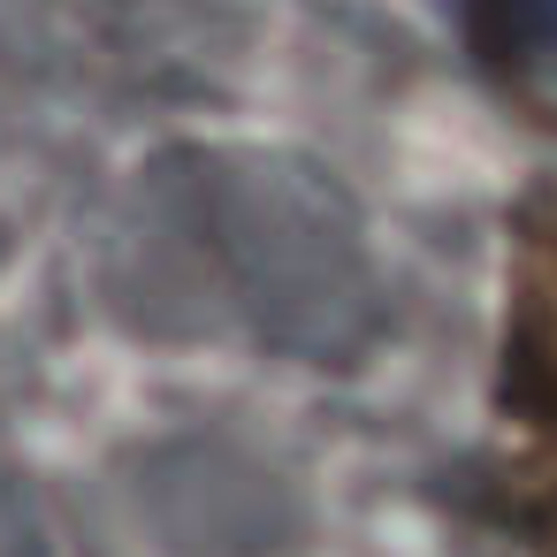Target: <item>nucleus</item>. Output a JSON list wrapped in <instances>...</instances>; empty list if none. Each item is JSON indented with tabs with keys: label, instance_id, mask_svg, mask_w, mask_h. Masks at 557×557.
<instances>
[{
	"label": "nucleus",
	"instance_id": "f257e3e1",
	"mask_svg": "<svg viewBox=\"0 0 557 557\" xmlns=\"http://www.w3.org/2000/svg\"><path fill=\"white\" fill-rule=\"evenodd\" d=\"M511 405L527 428H557V199L519 237V306H511Z\"/></svg>",
	"mask_w": 557,
	"mask_h": 557
},
{
	"label": "nucleus",
	"instance_id": "f03ea898",
	"mask_svg": "<svg viewBox=\"0 0 557 557\" xmlns=\"http://www.w3.org/2000/svg\"><path fill=\"white\" fill-rule=\"evenodd\" d=\"M473 16L511 47H557V0H473Z\"/></svg>",
	"mask_w": 557,
	"mask_h": 557
}]
</instances>
